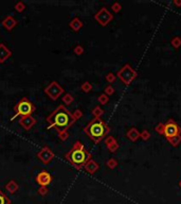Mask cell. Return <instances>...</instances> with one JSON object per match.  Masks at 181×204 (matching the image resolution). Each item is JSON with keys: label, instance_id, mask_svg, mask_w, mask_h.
I'll return each mask as SVG.
<instances>
[{"label": "cell", "instance_id": "obj_1", "mask_svg": "<svg viewBox=\"0 0 181 204\" xmlns=\"http://www.w3.org/2000/svg\"><path fill=\"white\" fill-rule=\"evenodd\" d=\"M48 122V129L54 128L57 131L68 130L76 120L73 118L72 113H70L65 105H58L55 110L46 118Z\"/></svg>", "mask_w": 181, "mask_h": 204}, {"label": "cell", "instance_id": "obj_2", "mask_svg": "<svg viewBox=\"0 0 181 204\" xmlns=\"http://www.w3.org/2000/svg\"><path fill=\"white\" fill-rule=\"evenodd\" d=\"M65 158L71 166H73L77 170H80L84 168L89 160H91V153L86 150L85 146L80 141H76L73 147L65 154Z\"/></svg>", "mask_w": 181, "mask_h": 204}, {"label": "cell", "instance_id": "obj_3", "mask_svg": "<svg viewBox=\"0 0 181 204\" xmlns=\"http://www.w3.org/2000/svg\"><path fill=\"white\" fill-rule=\"evenodd\" d=\"M84 132L94 144H99L100 141H102L108 136L110 132V128L103 119L93 118L84 128Z\"/></svg>", "mask_w": 181, "mask_h": 204}, {"label": "cell", "instance_id": "obj_4", "mask_svg": "<svg viewBox=\"0 0 181 204\" xmlns=\"http://www.w3.org/2000/svg\"><path fill=\"white\" fill-rule=\"evenodd\" d=\"M35 111V105L30 101L28 98L23 97L17 102V104L14 107V112H15V115H14L11 120H14L17 116H30L34 113Z\"/></svg>", "mask_w": 181, "mask_h": 204}, {"label": "cell", "instance_id": "obj_5", "mask_svg": "<svg viewBox=\"0 0 181 204\" xmlns=\"http://www.w3.org/2000/svg\"><path fill=\"white\" fill-rule=\"evenodd\" d=\"M116 77L119 78L125 85L132 84V82L138 77V74L129 64H125L120 70L116 72Z\"/></svg>", "mask_w": 181, "mask_h": 204}, {"label": "cell", "instance_id": "obj_6", "mask_svg": "<svg viewBox=\"0 0 181 204\" xmlns=\"http://www.w3.org/2000/svg\"><path fill=\"white\" fill-rule=\"evenodd\" d=\"M44 94H46L51 100H53V101L57 100L58 98L65 93L64 88L58 84L56 81H52L50 84L47 85L46 87H44Z\"/></svg>", "mask_w": 181, "mask_h": 204}, {"label": "cell", "instance_id": "obj_7", "mask_svg": "<svg viewBox=\"0 0 181 204\" xmlns=\"http://www.w3.org/2000/svg\"><path fill=\"white\" fill-rule=\"evenodd\" d=\"M178 135H181V128L180 125L175 122L173 119H168L164 125V137L166 139H172Z\"/></svg>", "mask_w": 181, "mask_h": 204}, {"label": "cell", "instance_id": "obj_8", "mask_svg": "<svg viewBox=\"0 0 181 204\" xmlns=\"http://www.w3.org/2000/svg\"><path fill=\"white\" fill-rule=\"evenodd\" d=\"M94 19L101 25L102 27H106L113 19V15L108 11L106 8H102L94 14Z\"/></svg>", "mask_w": 181, "mask_h": 204}, {"label": "cell", "instance_id": "obj_9", "mask_svg": "<svg viewBox=\"0 0 181 204\" xmlns=\"http://www.w3.org/2000/svg\"><path fill=\"white\" fill-rule=\"evenodd\" d=\"M36 155H37L38 160H39L44 165H49L50 163H51V161L54 158V156H55L53 151H52L49 147H47V146L41 148V149L37 152V154H36Z\"/></svg>", "mask_w": 181, "mask_h": 204}, {"label": "cell", "instance_id": "obj_10", "mask_svg": "<svg viewBox=\"0 0 181 204\" xmlns=\"http://www.w3.org/2000/svg\"><path fill=\"white\" fill-rule=\"evenodd\" d=\"M52 180H53L52 175L48 171H44H44H40L35 178V182L39 186H48L51 184Z\"/></svg>", "mask_w": 181, "mask_h": 204}, {"label": "cell", "instance_id": "obj_11", "mask_svg": "<svg viewBox=\"0 0 181 204\" xmlns=\"http://www.w3.org/2000/svg\"><path fill=\"white\" fill-rule=\"evenodd\" d=\"M36 122L37 121H36V119L32 115L20 117V119H19V124H20L21 128H23V130H26V131L31 130L36 124Z\"/></svg>", "mask_w": 181, "mask_h": 204}, {"label": "cell", "instance_id": "obj_12", "mask_svg": "<svg viewBox=\"0 0 181 204\" xmlns=\"http://www.w3.org/2000/svg\"><path fill=\"white\" fill-rule=\"evenodd\" d=\"M18 21L16 20L13 16H5V17L1 20V26L4 28L7 31H12V30L17 26Z\"/></svg>", "mask_w": 181, "mask_h": 204}, {"label": "cell", "instance_id": "obj_13", "mask_svg": "<svg viewBox=\"0 0 181 204\" xmlns=\"http://www.w3.org/2000/svg\"><path fill=\"white\" fill-rule=\"evenodd\" d=\"M105 145H106L107 149L109 150L111 153H115L120 147V145L118 144L116 139L113 137V136H107V137L105 138Z\"/></svg>", "mask_w": 181, "mask_h": 204}, {"label": "cell", "instance_id": "obj_14", "mask_svg": "<svg viewBox=\"0 0 181 204\" xmlns=\"http://www.w3.org/2000/svg\"><path fill=\"white\" fill-rule=\"evenodd\" d=\"M11 57H12V51L4 44L0 43V64H3Z\"/></svg>", "mask_w": 181, "mask_h": 204}, {"label": "cell", "instance_id": "obj_15", "mask_svg": "<svg viewBox=\"0 0 181 204\" xmlns=\"http://www.w3.org/2000/svg\"><path fill=\"white\" fill-rule=\"evenodd\" d=\"M84 169L86 172L89 173V174H93V173H96L97 170L100 169V165L94 160L91 158V160H89L87 163H86V165L84 166Z\"/></svg>", "mask_w": 181, "mask_h": 204}, {"label": "cell", "instance_id": "obj_16", "mask_svg": "<svg viewBox=\"0 0 181 204\" xmlns=\"http://www.w3.org/2000/svg\"><path fill=\"white\" fill-rule=\"evenodd\" d=\"M126 137L130 141H137L140 138V132L137 130V128H130L126 132Z\"/></svg>", "mask_w": 181, "mask_h": 204}, {"label": "cell", "instance_id": "obj_17", "mask_svg": "<svg viewBox=\"0 0 181 204\" xmlns=\"http://www.w3.org/2000/svg\"><path fill=\"white\" fill-rule=\"evenodd\" d=\"M83 26H84V25H83V21L80 20L79 17H74L73 19H71L70 22H69V27H70L71 29L75 32L80 31V30L83 28Z\"/></svg>", "mask_w": 181, "mask_h": 204}, {"label": "cell", "instance_id": "obj_18", "mask_svg": "<svg viewBox=\"0 0 181 204\" xmlns=\"http://www.w3.org/2000/svg\"><path fill=\"white\" fill-rule=\"evenodd\" d=\"M5 189H7L10 194H15V192L19 189V185L16 183L15 180H11L5 184Z\"/></svg>", "mask_w": 181, "mask_h": 204}, {"label": "cell", "instance_id": "obj_19", "mask_svg": "<svg viewBox=\"0 0 181 204\" xmlns=\"http://www.w3.org/2000/svg\"><path fill=\"white\" fill-rule=\"evenodd\" d=\"M91 113H92L94 118H101V117L104 115V110H103L100 105H96V107L92 110Z\"/></svg>", "mask_w": 181, "mask_h": 204}, {"label": "cell", "instance_id": "obj_20", "mask_svg": "<svg viewBox=\"0 0 181 204\" xmlns=\"http://www.w3.org/2000/svg\"><path fill=\"white\" fill-rule=\"evenodd\" d=\"M62 100L66 105H70V104H72V102L74 101V97L72 96L71 94H65L63 96Z\"/></svg>", "mask_w": 181, "mask_h": 204}, {"label": "cell", "instance_id": "obj_21", "mask_svg": "<svg viewBox=\"0 0 181 204\" xmlns=\"http://www.w3.org/2000/svg\"><path fill=\"white\" fill-rule=\"evenodd\" d=\"M171 45L174 47L175 49H178L181 47V37L180 36H175V37L172 38L171 41Z\"/></svg>", "mask_w": 181, "mask_h": 204}, {"label": "cell", "instance_id": "obj_22", "mask_svg": "<svg viewBox=\"0 0 181 204\" xmlns=\"http://www.w3.org/2000/svg\"><path fill=\"white\" fill-rule=\"evenodd\" d=\"M80 89H82V91H84V93H89V91H92V84H91L90 82H88V81H85V82L80 85Z\"/></svg>", "mask_w": 181, "mask_h": 204}, {"label": "cell", "instance_id": "obj_23", "mask_svg": "<svg viewBox=\"0 0 181 204\" xmlns=\"http://www.w3.org/2000/svg\"><path fill=\"white\" fill-rule=\"evenodd\" d=\"M118 161L116 160V158H109L107 162H106V166H107V168H109V169H115L118 167Z\"/></svg>", "mask_w": 181, "mask_h": 204}, {"label": "cell", "instance_id": "obj_24", "mask_svg": "<svg viewBox=\"0 0 181 204\" xmlns=\"http://www.w3.org/2000/svg\"><path fill=\"white\" fill-rule=\"evenodd\" d=\"M0 204H11L10 198L2 190H0Z\"/></svg>", "mask_w": 181, "mask_h": 204}, {"label": "cell", "instance_id": "obj_25", "mask_svg": "<svg viewBox=\"0 0 181 204\" xmlns=\"http://www.w3.org/2000/svg\"><path fill=\"white\" fill-rule=\"evenodd\" d=\"M97 101L100 102V104L105 105V104H107L108 101H109V97L105 94H101L99 97H97Z\"/></svg>", "mask_w": 181, "mask_h": 204}, {"label": "cell", "instance_id": "obj_26", "mask_svg": "<svg viewBox=\"0 0 181 204\" xmlns=\"http://www.w3.org/2000/svg\"><path fill=\"white\" fill-rule=\"evenodd\" d=\"M14 9H15L16 12L22 13L24 10H26V4H24L22 1H19V2H17V3H15V5H14Z\"/></svg>", "mask_w": 181, "mask_h": 204}, {"label": "cell", "instance_id": "obj_27", "mask_svg": "<svg viewBox=\"0 0 181 204\" xmlns=\"http://www.w3.org/2000/svg\"><path fill=\"white\" fill-rule=\"evenodd\" d=\"M168 141L172 145L173 147H178L180 145V142H181V135H178V136H176V137H174L172 139H168Z\"/></svg>", "mask_w": 181, "mask_h": 204}, {"label": "cell", "instance_id": "obj_28", "mask_svg": "<svg viewBox=\"0 0 181 204\" xmlns=\"http://www.w3.org/2000/svg\"><path fill=\"white\" fill-rule=\"evenodd\" d=\"M58 137L62 141H65L68 139L69 137V133H68V130H63V131H58Z\"/></svg>", "mask_w": 181, "mask_h": 204}, {"label": "cell", "instance_id": "obj_29", "mask_svg": "<svg viewBox=\"0 0 181 204\" xmlns=\"http://www.w3.org/2000/svg\"><path fill=\"white\" fill-rule=\"evenodd\" d=\"M164 125L165 124H162V122H160V124H158L155 127V131L158 134H160V135H164Z\"/></svg>", "mask_w": 181, "mask_h": 204}, {"label": "cell", "instance_id": "obj_30", "mask_svg": "<svg viewBox=\"0 0 181 204\" xmlns=\"http://www.w3.org/2000/svg\"><path fill=\"white\" fill-rule=\"evenodd\" d=\"M140 138L143 139L144 141H147L148 139L150 138V133L148 132L147 130H143L142 132L140 133Z\"/></svg>", "mask_w": 181, "mask_h": 204}, {"label": "cell", "instance_id": "obj_31", "mask_svg": "<svg viewBox=\"0 0 181 204\" xmlns=\"http://www.w3.org/2000/svg\"><path fill=\"white\" fill-rule=\"evenodd\" d=\"M105 79H106V81L108 83H113L116 81V75L115 74H112V72H109V74H106V77H105Z\"/></svg>", "mask_w": 181, "mask_h": 204}, {"label": "cell", "instance_id": "obj_32", "mask_svg": "<svg viewBox=\"0 0 181 204\" xmlns=\"http://www.w3.org/2000/svg\"><path fill=\"white\" fill-rule=\"evenodd\" d=\"M104 94L109 97V96H111V95L115 94V88H113L111 85H107L104 89Z\"/></svg>", "mask_w": 181, "mask_h": 204}, {"label": "cell", "instance_id": "obj_33", "mask_svg": "<svg viewBox=\"0 0 181 204\" xmlns=\"http://www.w3.org/2000/svg\"><path fill=\"white\" fill-rule=\"evenodd\" d=\"M37 192H38V195L39 196H47V194L49 192V189H48V187L47 186H40L39 188H38V190H37Z\"/></svg>", "mask_w": 181, "mask_h": 204}, {"label": "cell", "instance_id": "obj_34", "mask_svg": "<svg viewBox=\"0 0 181 204\" xmlns=\"http://www.w3.org/2000/svg\"><path fill=\"white\" fill-rule=\"evenodd\" d=\"M73 51H74V53L76 54V55H82L83 53H84L85 50H84V48H83V46H80V45H77V46L74 47Z\"/></svg>", "mask_w": 181, "mask_h": 204}, {"label": "cell", "instance_id": "obj_35", "mask_svg": "<svg viewBox=\"0 0 181 204\" xmlns=\"http://www.w3.org/2000/svg\"><path fill=\"white\" fill-rule=\"evenodd\" d=\"M111 10H112L115 13H119L120 11L122 10L121 3H119V2H115V3H112V5H111Z\"/></svg>", "mask_w": 181, "mask_h": 204}, {"label": "cell", "instance_id": "obj_36", "mask_svg": "<svg viewBox=\"0 0 181 204\" xmlns=\"http://www.w3.org/2000/svg\"><path fill=\"white\" fill-rule=\"evenodd\" d=\"M72 116H73V118L75 120H79L83 117V112L80 110H75L73 113H72Z\"/></svg>", "mask_w": 181, "mask_h": 204}, {"label": "cell", "instance_id": "obj_37", "mask_svg": "<svg viewBox=\"0 0 181 204\" xmlns=\"http://www.w3.org/2000/svg\"><path fill=\"white\" fill-rule=\"evenodd\" d=\"M173 4L176 5V7H178V8H180L181 7V0L180 1H178V0H174V1H173Z\"/></svg>", "mask_w": 181, "mask_h": 204}, {"label": "cell", "instance_id": "obj_38", "mask_svg": "<svg viewBox=\"0 0 181 204\" xmlns=\"http://www.w3.org/2000/svg\"><path fill=\"white\" fill-rule=\"evenodd\" d=\"M179 185H180V187H181V181H180V183H179Z\"/></svg>", "mask_w": 181, "mask_h": 204}]
</instances>
